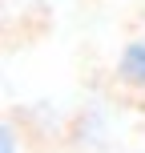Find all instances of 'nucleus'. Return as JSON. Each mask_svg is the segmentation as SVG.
Instances as JSON below:
<instances>
[{
	"mask_svg": "<svg viewBox=\"0 0 145 153\" xmlns=\"http://www.w3.org/2000/svg\"><path fill=\"white\" fill-rule=\"evenodd\" d=\"M113 81H117V89H121L125 97L145 101V28L121 45L117 65H113Z\"/></svg>",
	"mask_w": 145,
	"mask_h": 153,
	"instance_id": "1",
	"label": "nucleus"
}]
</instances>
